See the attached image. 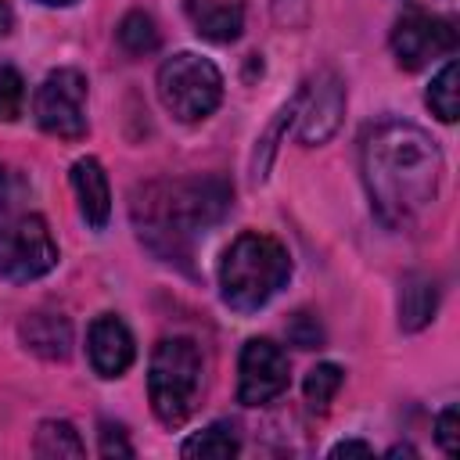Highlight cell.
I'll return each mask as SVG.
<instances>
[{
	"mask_svg": "<svg viewBox=\"0 0 460 460\" xmlns=\"http://www.w3.org/2000/svg\"><path fill=\"white\" fill-rule=\"evenodd\" d=\"M284 331H288V341L298 345V349H320V345H323V327H320V320H316L313 313H305V309L291 313L288 323H284Z\"/></svg>",
	"mask_w": 460,
	"mask_h": 460,
	"instance_id": "obj_22",
	"label": "cell"
},
{
	"mask_svg": "<svg viewBox=\"0 0 460 460\" xmlns=\"http://www.w3.org/2000/svg\"><path fill=\"white\" fill-rule=\"evenodd\" d=\"M428 108L442 122H456V115H460V65L456 61H446L442 72L431 79V86H428Z\"/></svg>",
	"mask_w": 460,
	"mask_h": 460,
	"instance_id": "obj_19",
	"label": "cell"
},
{
	"mask_svg": "<svg viewBox=\"0 0 460 460\" xmlns=\"http://www.w3.org/2000/svg\"><path fill=\"white\" fill-rule=\"evenodd\" d=\"M438 309V284L428 273H406L399 284V327L420 331Z\"/></svg>",
	"mask_w": 460,
	"mask_h": 460,
	"instance_id": "obj_15",
	"label": "cell"
},
{
	"mask_svg": "<svg viewBox=\"0 0 460 460\" xmlns=\"http://www.w3.org/2000/svg\"><path fill=\"white\" fill-rule=\"evenodd\" d=\"M435 438H438V446H442L449 456L460 453V413H456V406H446V410L438 413V420H435Z\"/></svg>",
	"mask_w": 460,
	"mask_h": 460,
	"instance_id": "obj_23",
	"label": "cell"
},
{
	"mask_svg": "<svg viewBox=\"0 0 460 460\" xmlns=\"http://www.w3.org/2000/svg\"><path fill=\"white\" fill-rule=\"evenodd\" d=\"M388 456H417V449L413 446H392Z\"/></svg>",
	"mask_w": 460,
	"mask_h": 460,
	"instance_id": "obj_28",
	"label": "cell"
},
{
	"mask_svg": "<svg viewBox=\"0 0 460 460\" xmlns=\"http://www.w3.org/2000/svg\"><path fill=\"white\" fill-rule=\"evenodd\" d=\"M32 115L40 129L50 137L61 140L86 137V75L79 68L50 72L32 97Z\"/></svg>",
	"mask_w": 460,
	"mask_h": 460,
	"instance_id": "obj_7",
	"label": "cell"
},
{
	"mask_svg": "<svg viewBox=\"0 0 460 460\" xmlns=\"http://www.w3.org/2000/svg\"><path fill=\"white\" fill-rule=\"evenodd\" d=\"M456 50V25L446 14L431 11H410L392 29V54L406 72L424 68L428 61H438Z\"/></svg>",
	"mask_w": 460,
	"mask_h": 460,
	"instance_id": "obj_8",
	"label": "cell"
},
{
	"mask_svg": "<svg viewBox=\"0 0 460 460\" xmlns=\"http://www.w3.org/2000/svg\"><path fill=\"white\" fill-rule=\"evenodd\" d=\"M11 29H14V11L7 0H0V36H7Z\"/></svg>",
	"mask_w": 460,
	"mask_h": 460,
	"instance_id": "obj_27",
	"label": "cell"
},
{
	"mask_svg": "<svg viewBox=\"0 0 460 460\" xmlns=\"http://www.w3.org/2000/svg\"><path fill=\"white\" fill-rule=\"evenodd\" d=\"M86 352H90V363L101 377H122L137 356V345H133V334L129 327L104 313L90 323V334H86Z\"/></svg>",
	"mask_w": 460,
	"mask_h": 460,
	"instance_id": "obj_11",
	"label": "cell"
},
{
	"mask_svg": "<svg viewBox=\"0 0 460 460\" xmlns=\"http://www.w3.org/2000/svg\"><path fill=\"white\" fill-rule=\"evenodd\" d=\"M237 453H241V442L234 435V424H226V420L208 424L205 431L190 435L180 446V456H187V460H230Z\"/></svg>",
	"mask_w": 460,
	"mask_h": 460,
	"instance_id": "obj_16",
	"label": "cell"
},
{
	"mask_svg": "<svg viewBox=\"0 0 460 460\" xmlns=\"http://www.w3.org/2000/svg\"><path fill=\"white\" fill-rule=\"evenodd\" d=\"M291 277L288 248L259 230L237 234L219 259V295L237 313L262 309Z\"/></svg>",
	"mask_w": 460,
	"mask_h": 460,
	"instance_id": "obj_3",
	"label": "cell"
},
{
	"mask_svg": "<svg viewBox=\"0 0 460 460\" xmlns=\"http://www.w3.org/2000/svg\"><path fill=\"white\" fill-rule=\"evenodd\" d=\"M58 262V241L43 216L11 212L0 219V273L7 280H36Z\"/></svg>",
	"mask_w": 460,
	"mask_h": 460,
	"instance_id": "obj_6",
	"label": "cell"
},
{
	"mask_svg": "<svg viewBox=\"0 0 460 460\" xmlns=\"http://www.w3.org/2000/svg\"><path fill=\"white\" fill-rule=\"evenodd\" d=\"M345 115V83L334 72H316L305 90L295 97V119H298V144H327Z\"/></svg>",
	"mask_w": 460,
	"mask_h": 460,
	"instance_id": "obj_10",
	"label": "cell"
},
{
	"mask_svg": "<svg viewBox=\"0 0 460 460\" xmlns=\"http://www.w3.org/2000/svg\"><path fill=\"white\" fill-rule=\"evenodd\" d=\"M374 449L367 446V442H356V438H349V442H338L334 449H331V456L338 460V456H370Z\"/></svg>",
	"mask_w": 460,
	"mask_h": 460,
	"instance_id": "obj_25",
	"label": "cell"
},
{
	"mask_svg": "<svg viewBox=\"0 0 460 460\" xmlns=\"http://www.w3.org/2000/svg\"><path fill=\"white\" fill-rule=\"evenodd\" d=\"M359 169L377 219L406 230L420 223L438 198L442 151L420 126L385 119L359 137Z\"/></svg>",
	"mask_w": 460,
	"mask_h": 460,
	"instance_id": "obj_1",
	"label": "cell"
},
{
	"mask_svg": "<svg viewBox=\"0 0 460 460\" xmlns=\"http://www.w3.org/2000/svg\"><path fill=\"white\" fill-rule=\"evenodd\" d=\"M18 338L29 352L43 356V359H68L72 352V323L61 313H47L36 309L18 323Z\"/></svg>",
	"mask_w": 460,
	"mask_h": 460,
	"instance_id": "obj_12",
	"label": "cell"
},
{
	"mask_svg": "<svg viewBox=\"0 0 460 460\" xmlns=\"http://www.w3.org/2000/svg\"><path fill=\"white\" fill-rule=\"evenodd\" d=\"M291 381V367L280 345H273L270 338H252L241 349L237 359V399L244 406H266L277 395L288 392Z\"/></svg>",
	"mask_w": 460,
	"mask_h": 460,
	"instance_id": "obj_9",
	"label": "cell"
},
{
	"mask_svg": "<svg viewBox=\"0 0 460 460\" xmlns=\"http://www.w3.org/2000/svg\"><path fill=\"white\" fill-rule=\"evenodd\" d=\"M32 449H36V456H43V460H61V456L79 460V456H86V446H83L79 431H75L68 420H43V424L36 428Z\"/></svg>",
	"mask_w": 460,
	"mask_h": 460,
	"instance_id": "obj_17",
	"label": "cell"
},
{
	"mask_svg": "<svg viewBox=\"0 0 460 460\" xmlns=\"http://www.w3.org/2000/svg\"><path fill=\"white\" fill-rule=\"evenodd\" d=\"M151 410L165 428H180L201 395V352L190 338H162L147 367Z\"/></svg>",
	"mask_w": 460,
	"mask_h": 460,
	"instance_id": "obj_4",
	"label": "cell"
},
{
	"mask_svg": "<svg viewBox=\"0 0 460 460\" xmlns=\"http://www.w3.org/2000/svg\"><path fill=\"white\" fill-rule=\"evenodd\" d=\"M25 104V79L14 65L0 61V122H14Z\"/></svg>",
	"mask_w": 460,
	"mask_h": 460,
	"instance_id": "obj_21",
	"label": "cell"
},
{
	"mask_svg": "<svg viewBox=\"0 0 460 460\" xmlns=\"http://www.w3.org/2000/svg\"><path fill=\"white\" fill-rule=\"evenodd\" d=\"M97 438H101V456H133V446L126 442V431H122L119 424L101 420Z\"/></svg>",
	"mask_w": 460,
	"mask_h": 460,
	"instance_id": "obj_24",
	"label": "cell"
},
{
	"mask_svg": "<svg viewBox=\"0 0 460 460\" xmlns=\"http://www.w3.org/2000/svg\"><path fill=\"white\" fill-rule=\"evenodd\" d=\"M230 201L234 187L223 176L151 180L133 190V226L158 259L183 262L194 241L226 216Z\"/></svg>",
	"mask_w": 460,
	"mask_h": 460,
	"instance_id": "obj_2",
	"label": "cell"
},
{
	"mask_svg": "<svg viewBox=\"0 0 460 460\" xmlns=\"http://www.w3.org/2000/svg\"><path fill=\"white\" fill-rule=\"evenodd\" d=\"M183 11L194 32L212 43H234L244 29V11L237 0H187Z\"/></svg>",
	"mask_w": 460,
	"mask_h": 460,
	"instance_id": "obj_14",
	"label": "cell"
},
{
	"mask_svg": "<svg viewBox=\"0 0 460 460\" xmlns=\"http://www.w3.org/2000/svg\"><path fill=\"white\" fill-rule=\"evenodd\" d=\"M40 4H47V7H65V4H75V0H40Z\"/></svg>",
	"mask_w": 460,
	"mask_h": 460,
	"instance_id": "obj_29",
	"label": "cell"
},
{
	"mask_svg": "<svg viewBox=\"0 0 460 460\" xmlns=\"http://www.w3.org/2000/svg\"><path fill=\"white\" fill-rule=\"evenodd\" d=\"M341 381H345V374H341L338 363H316V367L305 374V385H302V395H305L309 410L323 413V410L331 406V399L338 395Z\"/></svg>",
	"mask_w": 460,
	"mask_h": 460,
	"instance_id": "obj_20",
	"label": "cell"
},
{
	"mask_svg": "<svg viewBox=\"0 0 460 460\" xmlns=\"http://www.w3.org/2000/svg\"><path fill=\"white\" fill-rule=\"evenodd\" d=\"M158 97H162L165 111H172L180 122H201L223 101V75L208 58L183 50V54H172L162 61Z\"/></svg>",
	"mask_w": 460,
	"mask_h": 460,
	"instance_id": "obj_5",
	"label": "cell"
},
{
	"mask_svg": "<svg viewBox=\"0 0 460 460\" xmlns=\"http://www.w3.org/2000/svg\"><path fill=\"white\" fill-rule=\"evenodd\" d=\"M72 190H75L83 219L93 230H101L108 223V216H111V190H108V176H104L97 158H79L72 165Z\"/></svg>",
	"mask_w": 460,
	"mask_h": 460,
	"instance_id": "obj_13",
	"label": "cell"
},
{
	"mask_svg": "<svg viewBox=\"0 0 460 460\" xmlns=\"http://www.w3.org/2000/svg\"><path fill=\"white\" fill-rule=\"evenodd\" d=\"M417 11H431V14H438V11H446V7H453L456 0H410Z\"/></svg>",
	"mask_w": 460,
	"mask_h": 460,
	"instance_id": "obj_26",
	"label": "cell"
},
{
	"mask_svg": "<svg viewBox=\"0 0 460 460\" xmlns=\"http://www.w3.org/2000/svg\"><path fill=\"white\" fill-rule=\"evenodd\" d=\"M115 36H119V47H122L126 54H133V58L155 54L158 43H162L158 25H155V18H151L147 11H129V14H122Z\"/></svg>",
	"mask_w": 460,
	"mask_h": 460,
	"instance_id": "obj_18",
	"label": "cell"
}]
</instances>
